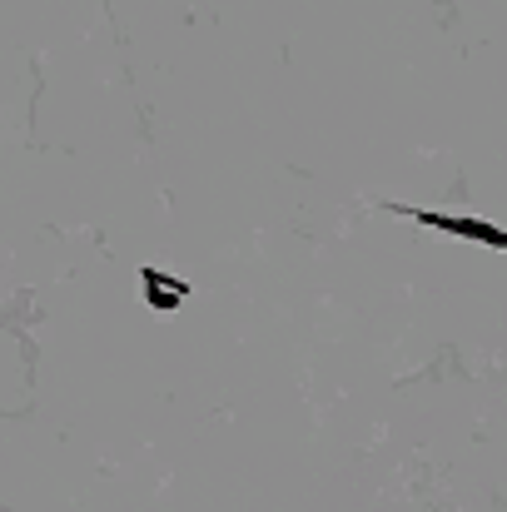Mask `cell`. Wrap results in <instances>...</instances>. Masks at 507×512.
I'll return each instance as SVG.
<instances>
[{
    "mask_svg": "<svg viewBox=\"0 0 507 512\" xmlns=\"http://www.w3.org/2000/svg\"><path fill=\"white\" fill-rule=\"evenodd\" d=\"M393 214L403 219H418V224H433V229H448V234H468V239H483L493 249H507V234L503 229H488L483 219H453V214H433V209H413V204H388Z\"/></svg>",
    "mask_w": 507,
    "mask_h": 512,
    "instance_id": "cell-1",
    "label": "cell"
},
{
    "mask_svg": "<svg viewBox=\"0 0 507 512\" xmlns=\"http://www.w3.org/2000/svg\"><path fill=\"white\" fill-rule=\"evenodd\" d=\"M145 289H150V304H155V309H174V304H184V294H189L179 279L169 284L160 269H145Z\"/></svg>",
    "mask_w": 507,
    "mask_h": 512,
    "instance_id": "cell-2",
    "label": "cell"
}]
</instances>
